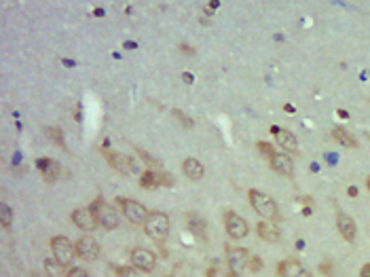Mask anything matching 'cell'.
Masks as SVG:
<instances>
[{
    "label": "cell",
    "instance_id": "obj_28",
    "mask_svg": "<svg viewBox=\"0 0 370 277\" xmlns=\"http://www.w3.org/2000/svg\"><path fill=\"white\" fill-rule=\"evenodd\" d=\"M248 269H250L252 273H258V271L262 269V258H260V256H250V264H248Z\"/></svg>",
    "mask_w": 370,
    "mask_h": 277
},
{
    "label": "cell",
    "instance_id": "obj_13",
    "mask_svg": "<svg viewBox=\"0 0 370 277\" xmlns=\"http://www.w3.org/2000/svg\"><path fill=\"white\" fill-rule=\"evenodd\" d=\"M76 256L78 258H83V260H96L98 256H100V243L94 239V237H89V235H85V237H80V239H76Z\"/></svg>",
    "mask_w": 370,
    "mask_h": 277
},
{
    "label": "cell",
    "instance_id": "obj_37",
    "mask_svg": "<svg viewBox=\"0 0 370 277\" xmlns=\"http://www.w3.org/2000/svg\"><path fill=\"white\" fill-rule=\"evenodd\" d=\"M187 83H193V76H191V72H184V76H182Z\"/></svg>",
    "mask_w": 370,
    "mask_h": 277
},
{
    "label": "cell",
    "instance_id": "obj_39",
    "mask_svg": "<svg viewBox=\"0 0 370 277\" xmlns=\"http://www.w3.org/2000/svg\"><path fill=\"white\" fill-rule=\"evenodd\" d=\"M338 117H341V119H349V115H347L345 110H338Z\"/></svg>",
    "mask_w": 370,
    "mask_h": 277
},
{
    "label": "cell",
    "instance_id": "obj_15",
    "mask_svg": "<svg viewBox=\"0 0 370 277\" xmlns=\"http://www.w3.org/2000/svg\"><path fill=\"white\" fill-rule=\"evenodd\" d=\"M271 169L277 171L284 178H292L294 176V161L286 155V152H275V155L269 159Z\"/></svg>",
    "mask_w": 370,
    "mask_h": 277
},
{
    "label": "cell",
    "instance_id": "obj_2",
    "mask_svg": "<svg viewBox=\"0 0 370 277\" xmlns=\"http://www.w3.org/2000/svg\"><path fill=\"white\" fill-rule=\"evenodd\" d=\"M144 233L148 235L152 241L157 243H163L167 239V233H169V218L167 214L163 212H150L148 220L144 222Z\"/></svg>",
    "mask_w": 370,
    "mask_h": 277
},
{
    "label": "cell",
    "instance_id": "obj_3",
    "mask_svg": "<svg viewBox=\"0 0 370 277\" xmlns=\"http://www.w3.org/2000/svg\"><path fill=\"white\" fill-rule=\"evenodd\" d=\"M91 212L96 214L98 224H100V227H104L106 231H112V229L119 227V222H121L119 212L112 208V205H108V203L104 201V197H98V199L94 201V205H91Z\"/></svg>",
    "mask_w": 370,
    "mask_h": 277
},
{
    "label": "cell",
    "instance_id": "obj_25",
    "mask_svg": "<svg viewBox=\"0 0 370 277\" xmlns=\"http://www.w3.org/2000/svg\"><path fill=\"white\" fill-rule=\"evenodd\" d=\"M117 277H140L136 266H117Z\"/></svg>",
    "mask_w": 370,
    "mask_h": 277
},
{
    "label": "cell",
    "instance_id": "obj_7",
    "mask_svg": "<svg viewBox=\"0 0 370 277\" xmlns=\"http://www.w3.org/2000/svg\"><path fill=\"white\" fill-rule=\"evenodd\" d=\"M224 229H227V233H229L231 239L239 241V239H243V237H248L250 224H248V220H245L243 216L235 214L233 210H227V212H224Z\"/></svg>",
    "mask_w": 370,
    "mask_h": 277
},
{
    "label": "cell",
    "instance_id": "obj_14",
    "mask_svg": "<svg viewBox=\"0 0 370 277\" xmlns=\"http://www.w3.org/2000/svg\"><path fill=\"white\" fill-rule=\"evenodd\" d=\"M277 273H280V277H313L296 258L282 260L280 264H277Z\"/></svg>",
    "mask_w": 370,
    "mask_h": 277
},
{
    "label": "cell",
    "instance_id": "obj_29",
    "mask_svg": "<svg viewBox=\"0 0 370 277\" xmlns=\"http://www.w3.org/2000/svg\"><path fill=\"white\" fill-rule=\"evenodd\" d=\"M208 277H233V275L227 273V271H222L220 266H210V269H208Z\"/></svg>",
    "mask_w": 370,
    "mask_h": 277
},
{
    "label": "cell",
    "instance_id": "obj_36",
    "mask_svg": "<svg viewBox=\"0 0 370 277\" xmlns=\"http://www.w3.org/2000/svg\"><path fill=\"white\" fill-rule=\"evenodd\" d=\"M347 195H349V197H357V189L355 187H349L347 189Z\"/></svg>",
    "mask_w": 370,
    "mask_h": 277
},
{
    "label": "cell",
    "instance_id": "obj_31",
    "mask_svg": "<svg viewBox=\"0 0 370 277\" xmlns=\"http://www.w3.org/2000/svg\"><path fill=\"white\" fill-rule=\"evenodd\" d=\"M159 176H161V187H171V184H173V180H171V176H169V173H163V171H159Z\"/></svg>",
    "mask_w": 370,
    "mask_h": 277
},
{
    "label": "cell",
    "instance_id": "obj_9",
    "mask_svg": "<svg viewBox=\"0 0 370 277\" xmlns=\"http://www.w3.org/2000/svg\"><path fill=\"white\" fill-rule=\"evenodd\" d=\"M102 155L106 157V161H108V165L112 167V169H117L119 173H133L136 171V161H133L131 157H127V155H121V152H112V150H102Z\"/></svg>",
    "mask_w": 370,
    "mask_h": 277
},
{
    "label": "cell",
    "instance_id": "obj_5",
    "mask_svg": "<svg viewBox=\"0 0 370 277\" xmlns=\"http://www.w3.org/2000/svg\"><path fill=\"white\" fill-rule=\"evenodd\" d=\"M49 245H51V252H53V258H55L57 262H61L64 266H68V264L74 262L76 245L72 243L68 237H64V235H55V237H51Z\"/></svg>",
    "mask_w": 370,
    "mask_h": 277
},
{
    "label": "cell",
    "instance_id": "obj_20",
    "mask_svg": "<svg viewBox=\"0 0 370 277\" xmlns=\"http://www.w3.org/2000/svg\"><path fill=\"white\" fill-rule=\"evenodd\" d=\"M140 187H142V189H148V191L161 187V176H159V171L146 169V171H144L142 176H140Z\"/></svg>",
    "mask_w": 370,
    "mask_h": 277
},
{
    "label": "cell",
    "instance_id": "obj_23",
    "mask_svg": "<svg viewBox=\"0 0 370 277\" xmlns=\"http://www.w3.org/2000/svg\"><path fill=\"white\" fill-rule=\"evenodd\" d=\"M11 222H13V210L9 208L7 203H3V205H0V224H3L5 229H9V227H11Z\"/></svg>",
    "mask_w": 370,
    "mask_h": 277
},
{
    "label": "cell",
    "instance_id": "obj_26",
    "mask_svg": "<svg viewBox=\"0 0 370 277\" xmlns=\"http://www.w3.org/2000/svg\"><path fill=\"white\" fill-rule=\"evenodd\" d=\"M256 148H258V152H262L266 159H271V157L275 155V148H273V144H269V142H258V144H256Z\"/></svg>",
    "mask_w": 370,
    "mask_h": 277
},
{
    "label": "cell",
    "instance_id": "obj_19",
    "mask_svg": "<svg viewBox=\"0 0 370 277\" xmlns=\"http://www.w3.org/2000/svg\"><path fill=\"white\" fill-rule=\"evenodd\" d=\"M332 138H334L341 146H345V148H357L355 138H353L345 127H334V129H332Z\"/></svg>",
    "mask_w": 370,
    "mask_h": 277
},
{
    "label": "cell",
    "instance_id": "obj_6",
    "mask_svg": "<svg viewBox=\"0 0 370 277\" xmlns=\"http://www.w3.org/2000/svg\"><path fill=\"white\" fill-rule=\"evenodd\" d=\"M224 252H227L229 273L233 277H241V273L248 269V264H250V252L239 248V245H227Z\"/></svg>",
    "mask_w": 370,
    "mask_h": 277
},
{
    "label": "cell",
    "instance_id": "obj_18",
    "mask_svg": "<svg viewBox=\"0 0 370 277\" xmlns=\"http://www.w3.org/2000/svg\"><path fill=\"white\" fill-rule=\"evenodd\" d=\"M182 171H184V176L191 178V180H201L203 173H205V167L201 165V161H197L195 157H189L182 163Z\"/></svg>",
    "mask_w": 370,
    "mask_h": 277
},
{
    "label": "cell",
    "instance_id": "obj_41",
    "mask_svg": "<svg viewBox=\"0 0 370 277\" xmlns=\"http://www.w3.org/2000/svg\"><path fill=\"white\" fill-rule=\"evenodd\" d=\"M368 138H370V136H368Z\"/></svg>",
    "mask_w": 370,
    "mask_h": 277
},
{
    "label": "cell",
    "instance_id": "obj_34",
    "mask_svg": "<svg viewBox=\"0 0 370 277\" xmlns=\"http://www.w3.org/2000/svg\"><path fill=\"white\" fill-rule=\"evenodd\" d=\"M359 277H370V262L362 266V271H359Z\"/></svg>",
    "mask_w": 370,
    "mask_h": 277
},
{
    "label": "cell",
    "instance_id": "obj_40",
    "mask_svg": "<svg viewBox=\"0 0 370 277\" xmlns=\"http://www.w3.org/2000/svg\"><path fill=\"white\" fill-rule=\"evenodd\" d=\"M366 189H368V193H370V176H368V180H366Z\"/></svg>",
    "mask_w": 370,
    "mask_h": 277
},
{
    "label": "cell",
    "instance_id": "obj_12",
    "mask_svg": "<svg viewBox=\"0 0 370 277\" xmlns=\"http://www.w3.org/2000/svg\"><path fill=\"white\" fill-rule=\"evenodd\" d=\"M336 231L341 233V237L347 241V243H353L355 241V235H357V229H355V222L351 216H347L343 210L336 208Z\"/></svg>",
    "mask_w": 370,
    "mask_h": 277
},
{
    "label": "cell",
    "instance_id": "obj_16",
    "mask_svg": "<svg viewBox=\"0 0 370 277\" xmlns=\"http://www.w3.org/2000/svg\"><path fill=\"white\" fill-rule=\"evenodd\" d=\"M256 233H258V237L266 243H277L280 241V229L275 227L271 220H262L256 224Z\"/></svg>",
    "mask_w": 370,
    "mask_h": 277
},
{
    "label": "cell",
    "instance_id": "obj_1",
    "mask_svg": "<svg viewBox=\"0 0 370 277\" xmlns=\"http://www.w3.org/2000/svg\"><path fill=\"white\" fill-rule=\"evenodd\" d=\"M248 199H250V205L252 210L258 214V216L266 218V220H277L280 218V212H277V203L269 197V195H264L260 191H248Z\"/></svg>",
    "mask_w": 370,
    "mask_h": 277
},
{
    "label": "cell",
    "instance_id": "obj_38",
    "mask_svg": "<svg viewBox=\"0 0 370 277\" xmlns=\"http://www.w3.org/2000/svg\"><path fill=\"white\" fill-rule=\"evenodd\" d=\"M284 110H286V112H290V115H292V112H294V106H292V104H286V106H284Z\"/></svg>",
    "mask_w": 370,
    "mask_h": 277
},
{
    "label": "cell",
    "instance_id": "obj_22",
    "mask_svg": "<svg viewBox=\"0 0 370 277\" xmlns=\"http://www.w3.org/2000/svg\"><path fill=\"white\" fill-rule=\"evenodd\" d=\"M45 271L49 277H64V264L57 262L55 258L53 260H47L45 262Z\"/></svg>",
    "mask_w": 370,
    "mask_h": 277
},
{
    "label": "cell",
    "instance_id": "obj_17",
    "mask_svg": "<svg viewBox=\"0 0 370 277\" xmlns=\"http://www.w3.org/2000/svg\"><path fill=\"white\" fill-rule=\"evenodd\" d=\"M36 167H38L40 173H43V178H45L47 182H55L57 176H59V165H57L53 159L40 157V159L36 161Z\"/></svg>",
    "mask_w": 370,
    "mask_h": 277
},
{
    "label": "cell",
    "instance_id": "obj_11",
    "mask_svg": "<svg viewBox=\"0 0 370 277\" xmlns=\"http://www.w3.org/2000/svg\"><path fill=\"white\" fill-rule=\"evenodd\" d=\"M70 218H72V224H74L76 229H80V231H94V229L100 227L96 214L91 212V208H78V210L72 212Z\"/></svg>",
    "mask_w": 370,
    "mask_h": 277
},
{
    "label": "cell",
    "instance_id": "obj_10",
    "mask_svg": "<svg viewBox=\"0 0 370 277\" xmlns=\"http://www.w3.org/2000/svg\"><path fill=\"white\" fill-rule=\"evenodd\" d=\"M273 136H275V142L284 148L286 155H299L301 148H299V140H296V136L292 131L288 129H282V127H271Z\"/></svg>",
    "mask_w": 370,
    "mask_h": 277
},
{
    "label": "cell",
    "instance_id": "obj_21",
    "mask_svg": "<svg viewBox=\"0 0 370 277\" xmlns=\"http://www.w3.org/2000/svg\"><path fill=\"white\" fill-rule=\"evenodd\" d=\"M45 136L53 142L55 146H59V148H66V144H64V131H61L59 127H47L45 129Z\"/></svg>",
    "mask_w": 370,
    "mask_h": 277
},
{
    "label": "cell",
    "instance_id": "obj_35",
    "mask_svg": "<svg viewBox=\"0 0 370 277\" xmlns=\"http://www.w3.org/2000/svg\"><path fill=\"white\" fill-rule=\"evenodd\" d=\"M216 7H220V3H210L208 7H205V13H212V11H214V9H216Z\"/></svg>",
    "mask_w": 370,
    "mask_h": 277
},
{
    "label": "cell",
    "instance_id": "obj_32",
    "mask_svg": "<svg viewBox=\"0 0 370 277\" xmlns=\"http://www.w3.org/2000/svg\"><path fill=\"white\" fill-rule=\"evenodd\" d=\"M320 273H324L326 277H330L332 275V264L330 262H322L320 264Z\"/></svg>",
    "mask_w": 370,
    "mask_h": 277
},
{
    "label": "cell",
    "instance_id": "obj_33",
    "mask_svg": "<svg viewBox=\"0 0 370 277\" xmlns=\"http://www.w3.org/2000/svg\"><path fill=\"white\" fill-rule=\"evenodd\" d=\"M180 51H182V53H187V55H197V49L189 47V45H180Z\"/></svg>",
    "mask_w": 370,
    "mask_h": 277
},
{
    "label": "cell",
    "instance_id": "obj_27",
    "mask_svg": "<svg viewBox=\"0 0 370 277\" xmlns=\"http://www.w3.org/2000/svg\"><path fill=\"white\" fill-rule=\"evenodd\" d=\"M136 152H138V155L142 157V161L146 163V165H150V169H152V167H161V163H159L157 159H152V157L148 155V152H144L142 148H136Z\"/></svg>",
    "mask_w": 370,
    "mask_h": 277
},
{
    "label": "cell",
    "instance_id": "obj_8",
    "mask_svg": "<svg viewBox=\"0 0 370 277\" xmlns=\"http://www.w3.org/2000/svg\"><path fill=\"white\" fill-rule=\"evenodd\" d=\"M129 258H131L133 266H136L138 271H144V273H152L155 266H157V256L146 248H133Z\"/></svg>",
    "mask_w": 370,
    "mask_h": 277
},
{
    "label": "cell",
    "instance_id": "obj_24",
    "mask_svg": "<svg viewBox=\"0 0 370 277\" xmlns=\"http://www.w3.org/2000/svg\"><path fill=\"white\" fill-rule=\"evenodd\" d=\"M173 117H176L180 123H182V127H187V129H191L195 123H193V119L189 117V115H184L182 110H178V108H173Z\"/></svg>",
    "mask_w": 370,
    "mask_h": 277
},
{
    "label": "cell",
    "instance_id": "obj_30",
    "mask_svg": "<svg viewBox=\"0 0 370 277\" xmlns=\"http://www.w3.org/2000/svg\"><path fill=\"white\" fill-rule=\"evenodd\" d=\"M66 277H89V273L85 269H80V266H72V269L66 273Z\"/></svg>",
    "mask_w": 370,
    "mask_h": 277
},
{
    "label": "cell",
    "instance_id": "obj_4",
    "mask_svg": "<svg viewBox=\"0 0 370 277\" xmlns=\"http://www.w3.org/2000/svg\"><path fill=\"white\" fill-rule=\"evenodd\" d=\"M117 205L119 210L123 212V216H125L131 224H144L148 220L150 212L146 210V205L136 201V199H127V197H119L117 199Z\"/></svg>",
    "mask_w": 370,
    "mask_h": 277
}]
</instances>
